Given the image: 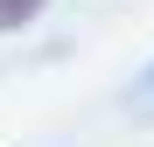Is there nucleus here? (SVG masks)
<instances>
[{
  "mask_svg": "<svg viewBox=\"0 0 154 147\" xmlns=\"http://www.w3.org/2000/svg\"><path fill=\"white\" fill-rule=\"evenodd\" d=\"M35 14H42V0H0V35L7 28H28Z\"/></svg>",
  "mask_w": 154,
  "mask_h": 147,
  "instance_id": "nucleus-1",
  "label": "nucleus"
},
{
  "mask_svg": "<svg viewBox=\"0 0 154 147\" xmlns=\"http://www.w3.org/2000/svg\"><path fill=\"white\" fill-rule=\"evenodd\" d=\"M140 98H147V105H154V70H147V77H140Z\"/></svg>",
  "mask_w": 154,
  "mask_h": 147,
  "instance_id": "nucleus-2",
  "label": "nucleus"
}]
</instances>
